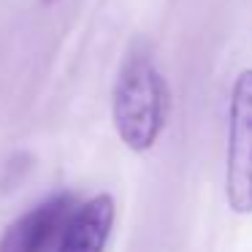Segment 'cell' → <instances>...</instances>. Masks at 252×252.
I'll return each mask as SVG.
<instances>
[{
	"mask_svg": "<svg viewBox=\"0 0 252 252\" xmlns=\"http://www.w3.org/2000/svg\"><path fill=\"white\" fill-rule=\"evenodd\" d=\"M73 209L76 201L68 192L46 198L11 225L6 239L0 241V252H57L63 228Z\"/></svg>",
	"mask_w": 252,
	"mask_h": 252,
	"instance_id": "cell-3",
	"label": "cell"
},
{
	"mask_svg": "<svg viewBox=\"0 0 252 252\" xmlns=\"http://www.w3.org/2000/svg\"><path fill=\"white\" fill-rule=\"evenodd\" d=\"M114 225V201L100 192L90 201L76 203L65 228H63L57 252H103Z\"/></svg>",
	"mask_w": 252,
	"mask_h": 252,
	"instance_id": "cell-4",
	"label": "cell"
},
{
	"mask_svg": "<svg viewBox=\"0 0 252 252\" xmlns=\"http://www.w3.org/2000/svg\"><path fill=\"white\" fill-rule=\"evenodd\" d=\"M168 84L144 46L127 52L111 93V117L122 144L133 152H147L168 122Z\"/></svg>",
	"mask_w": 252,
	"mask_h": 252,
	"instance_id": "cell-1",
	"label": "cell"
},
{
	"mask_svg": "<svg viewBox=\"0 0 252 252\" xmlns=\"http://www.w3.org/2000/svg\"><path fill=\"white\" fill-rule=\"evenodd\" d=\"M225 198L236 214H252V68L241 71L230 90Z\"/></svg>",
	"mask_w": 252,
	"mask_h": 252,
	"instance_id": "cell-2",
	"label": "cell"
},
{
	"mask_svg": "<svg viewBox=\"0 0 252 252\" xmlns=\"http://www.w3.org/2000/svg\"><path fill=\"white\" fill-rule=\"evenodd\" d=\"M44 3H55V0H44Z\"/></svg>",
	"mask_w": 252,
	"mask_h": 252,
	"instance_id": "cell-5",
	"label": "cell"
}]
</instances>
